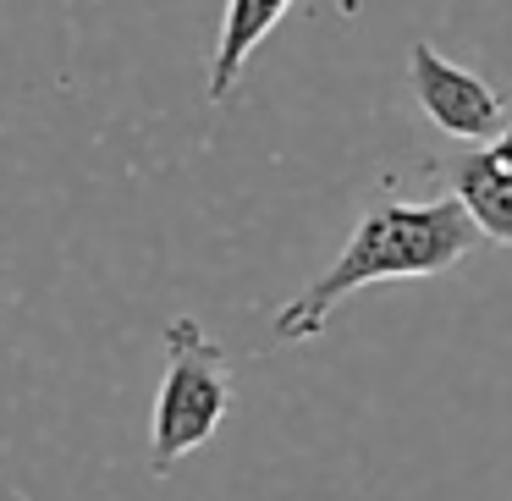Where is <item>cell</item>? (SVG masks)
Returning a JSON list of instances; mask_svg holds the SVG:
<instances>
[{"label": "cell", "instance_id": "cell-1", "mask_svg": "<svg viewBox=\"0 0 512 501\" xmlns=\"http://www.w3.org/2000/svg\"><path fill=\"white\" fill-rule=\"evenodd\" d=\"M474 237H479V226L468 221L457 193L430 199V204H375L353 226L336 265H325V276H314L298 298L276 309L270 331H276V342H314L342 298L380 287V281L441 276L457 259H468Z\"/></svg>", "mask_w": 512, "mask_h": 501}, {"label": "cell", "instance_id": "cell-2", "mask_svg": "<svg viewBox=\"0 0 512 501\" xmlns=\"http://www.w3.org/2000/svg\"><path fill=\"white\" fill-rule=\"evenodd\" d=\"M232 413V380H226V353L204 336L199 320L166 325V380L155 397V424H149V468L171 474L188 452H199L221 419Z\"/></svg>", "mask_w": 512, "mask_h": 501}, {"label": "cell", "instance_id": "cell-3", "mask_svg": "<svg viewBox=\"0 0 512 501\" xmlns=\"http://www.w3.org/2000/svg\"><path fill=\"white\" fill-rule=\"evenodd\" d=\"M408 83H413L419 111L430 116L446 138H463V144H496L501 138V94L490 89L479 72L446 61L430 39H413Z\"/></svg>", "mask_w": 512, "mask_h": 501}, {"label": "cell", "instance_id": "cell-4", "mask_svg": "<svg viewBox=\"0 0 512 501\" xmlns=\"http://www.w3.org/2000/svg\"><path fill=\"white\" fill-rule=\"evenodd\" d=\"M292 12V0H226L221 34H215V61H210V105H221L237 89L248 56L276 34V23Z\"/></svg>", "mask_w": 512, "mask_h": 501}, {"label": "cell", "instance_id": "cell-5", "mask_svg": "<svg viewBox=\"0 0 512 501\" xmlns=\"http://www.w3.org/2000/svg\"><path fill=\"white\" fill-rule=\"evenodd\" d=\"M452 193L463 199L468 221L479 226V237L512 248V171L496 160V149H468L452 171Z\"/></svg>", "mask_w": 512, "mask_h": 501}, {"label": "cell", "instance_id": "cell-6", "mask_svg": "<svg viewBox=\"0 0 512 501\" xmlns=\"http://www.w3.org/2000/svg\"><path fill=\"white\" fill-rule=\"evenodd\" d=\"M490 149H496V160H501V166L512 171V127H501V138H496V144H490Z\"/></svg>", "mask_w": 512, "mask_h": 501}, {"label": "cell", "instance_id": "cell-7", "mask_svg": "<svg viewBox=\"0 0 512 501\" xmlns=\"http://www.w3.org/2000/svg\"><path fill=\"white\" fill-rule=\"evenodd\" d=\"M342 12H347V17H353V12H358V0H342Z\"/></svg>", "mask_w": 512, "mask_h": 501}, {"label": "cell", "instance_id": "cell-8", "mask_svg": "<svg viewBox=\"0 0 512 501\" xmlns=\"http://www.w3.org/2000/svg\"><path fill=\"white\" fill-rule=\"evenodd\" d=\"M0 320H6V309H0Z\"/></svg>", "mask_w": 512, "mask_h": 501}]
</instances>
